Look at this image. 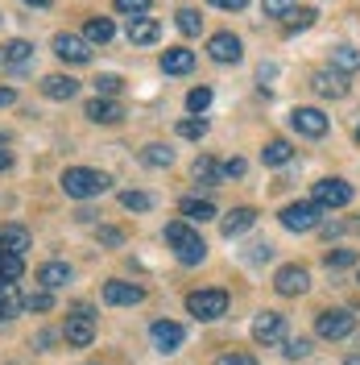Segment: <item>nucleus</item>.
I'll use <instances>...</instances> for the list:
<instances>
[{"mask_svg": "<svg viewBox=\"0 0 360 365\" xmlns=\"http://www.w3.org/2000/svg\"><path fill=\"white\" fill-rule=\"evenodd\" d=\"M195 179H199L203 187H216V182H220V162L207 158V154H203V158H195Z\"/></svg>", "mask_w": 360, "mask_h": 365, "instance_id": "cd10ccee", "label": "nucleus"}, {"mask_svg": "<svg viewBox=\"0 0 360 365\" xmlns=\"http://www.w3.org/2000/svg\"><path fill=\"white\" fill-rule=\"evenodd\" d=\"M207 54H211L216 63H240V58H245V46H240V38H236V34L220 29V34H211Z\"/></svg>", "mask_w": 360, "mask_h": 365, "instance_id": "9d476101", "label": "nucleus"}, {"mask_svg": "<svg viewBox=\"0 0 360 365\" xmlns=\"http://www.w3.org/2000/svg\"><path fill=\"white\" fill-rule=\"evenodd\" d=\"M112 21L108 17H91L88 25H83V38H88V46H104V42H112Z\"/></svg>", "mask_w": 360, "mask_h": 365, "instance_id": "393cba45", "label": "nucleus"}, {"mask_svg": "<svg viewBox=\"0 0 360 365\" xmlns=\"http://www.w3.org/2000/svg\"><path fill=\"white\" fill-rule=\"evenodd\" d=\"M179 29L186 34V38H195V34L203 29V17L195 13V9H179Z\"/></svg>", "mask_w": 360, "mask_h": 365, "instance_id": "72a5a7b5", "label": "nucleus"}, {"mask_svg": "<svg viewBox=\"0 0 360 365\" xmlns=\"http://www.w3.org/2000/svg\"><path fill=\"white\" fill-rule=\"evenodd\" d=\"M141 299H145V287H137V282H125V278L104 282V303H112V307H137Z\"/></svg>", "mask_w": 360, "mask_h": 365, "instance_id": "9b49d317", "label": "nucleus"}, {"mask_svg": "<svg viewBox=\"0 0 360 365\" xmlns=\"http://www.w3.org/2000/svg\"><path fill=\"white\" fill-rule=\"evenodd\" d=\"M286 336V319L277 316V312H261V316L253 319V341L257 344H277Z\"/></svg>", "mask_w": 360, "mask_h": 365, "instance_id": "ddd939ff", "label": "nucleus"}, {"mask_svg": "<svg viewBox=\"0 0 360 365\" xmlns=\"http://www.w3.org/2000/svg\"><path fill=\"white\" fill-rule=\"evenodd\" d=\"M186 312L195 319H220L228 312V291H191L186 295Z\"/></svg>", "mask_w": 360, "mask_h": 365, "instance_id": "20e7f679", "label": "nucleus"}, {"mask_svg": "<svg viewBox=\"0 0 360 365\" xmlns=\"http://www.w3.org/2000/svg\"><path fill=\"white\" fill-rule=\"evenodd\" d=\"M311 88H315L319 96H327V100H344V96H348V79H344L339 71H315V75H311Z\"/></svg>", "mask_w": 360, "mask_h": 365, "instance_id": "f3484780", "label": "nucleus"}, {"mask_svg": "<svg viewBox=\"0 0 360 365\" xmlns=\"http://www.w3.org/2000/svg\"><path fill=\"white\" fill-rule=\"evenodd\" d=\"M108 187H112V179L104 170H91V166H70L67 175H63V191H67L70 200H95Z\"/></svg>", "mask_w": 360, "mask_h": 365, "instance_id": "f03ea898", "label": "nucleus"}, {"mask_svg": "<svg viewBox=\"0 0 360 365\" xmlns=\"http://www.w3.org/2000/svg\"><path fill=\"white\" fill-rule=\"evenodd\" d=\"M191 67H195V50H186V46H170L162 54V71L166 75H186Z\"/></svg>", "mask_w": 360, "mask_h": 365, "instance_id": "aec40b11", "label": "nucleus"}, {"mask_svg": "<svg viewBox=\"0 0 360 365\" xmlns=\"http://www.w3.org/2000/svg\"><path fill=\"white\" fill-rule=\"evenodd\" d=\"M25 307H29V312H50V307H54V295H50V291H29V295H25Z\"/></svg>", "mask_w": 360, "mask_h": 365, "instance_id": "4c0bfd02", "label": "nucleus"}, {"mask_svg": "<svg viewBox=\"0 0 360 365\" xmlns=\"http://www.w3.org/2000/svg\"><path fill=\"white\" fill-rule=\"evenodd\" d=\"M352 328H356L352 312H319V319H315V332L323 341H344Z\"/></svg>", "mask_w": 360, "mask_h": 365, "instance_id": "0eeeda50", "label": "nucleus"}, {"mask_svg": "<svg viewBox=\"0 0 360 365\" xmlns=\"http://www.w3.org/2000/svg\"><path fill=\"white\" fill-rule=\"evenodd\" d=\"M120 88H125V79H120V75H100V79H95V91H100V96H108V100H112Z\"/></svg>", "mask_w": 360, "mask_h": 365, "instance_id": "a19ab883", "label": "nucleus"}, {"mask_svg": "<svg viewBox=\"0 0 360 365\" xmlns=\"http://www.w3.org/2000/svg\"><path fill=\"white\" fill-rule=\"evenodd\" d=\"M38 282H42V291H58V287H67L70 282V266L67 262H46L42 270H38Z\"/></svg>", "mask_w": 360, "mask_h": 365, "instance_id": "412c9836", "label": "nucleus"}, {"mask_svg": "<svg viewBox=\"0 0 360 365\" xmlns=\"http://www.w3.org/2000/svg\"><path fill=\"white\" fill-rule=\"evenodd\" d=\"M307 287H311V274H307V266H282V270L273 274V291L277 295H307Z\"/></svg>", "mask_w": 360, "mask_h": 365, "instance_id": "6e6552de", "label": "nucleus"}, {"mask_svg": "<svg viewBox=\"0 0 360 365\" xmlns=\"http://www.w3.org/2000/svg\"><path fill=\"white\" fill-rule=\"evenodd\" d=\"M162 38L158 17H129V42L133 46H154Z\"/></svg>", "mask_w": 360, "mask_h": 365, "instance_id": "a211bd4d", "label": "nucleus"}, {"mask_svg": "<svg viewBox=\"0 0 360 365\" xmlns=\"http://www.w3.org/2000/svg\"><path fill=\"white\" fill-rule=\"evenodd\" d=\"M0 250L13 253V257H25V253L33 250L29 228H25V225H4V228H0Z\"/></svg>", "mask_w": 360, "mask_h": 365, "instance_id": "dca6fc26", "label": "nucleus"}, {"mask_svg": "<svg viewBox=\"0 0 360 365\" xmlns=\"http://www.w3.org/2000/svg\"><path fill=\"white\" fill-rule=\"evenodd\" d=\"M149 336H154V349H158V353H179L182 341H186L182 324H174V319H158V324L149 328Z\"/></svg>", "mask_w": 360, "mask_h": 365, "instance_id": "f8f14e48", "label": "nucleus"}, {"mask_svg": "<svg viewBox=\"0 0 360 365\" xmlns=\"http://www.w3.org/2000/svg\"><path fill=\"white\" fill-rule=\"evenodd\" d=\"M311 204H319L323 212H327V207H348L352 204V187L344 179H323V182H315V191H311Z\"/></svg>", "mask_w": 360, "mask_h": 365, "instance_id": "423d86ee", "label": "nucleus"}, {"mask_svg": "<svg viewBox=\"0 0 360 365\" xmlns=\"http://www.w3.org/2000/svg\"><path fill=\"white\" fill-rule=\"evenodd\" d=\"M95 237H100V245H125V232H120V228H100V232H95Z\"/></svg>", "mask_w": 360, "mask_h": 365, "instance_id": "37998d69", "label": "nucleus"}, {"mask_svg": "<svg viewBox=\"0 0 360 365\" xmlns=\"http://www.w3.org/2000/svg\"><path fill=\"white\" fill-rule=\"evenodd\" d=\"M352 262H356V253L352 250H332L327 253V270H348Z\"/></svg>", "mask_w": 360, "mask_h": 365, "instance_id": "ea45409f", "label": "nucleus"}, {"mask_svg": "<svg viewBox=\"0 0 360 365\" xmlns=\"http://www.w3.org/2000/svg\"><path fill=\"white\" fill-rule=\"evenodd\" d=\"M261 13H265V17H290L294 0H261Z\"/></svg>", "mask_w": 360, "mask_h": 365, "instance_id": "58836bf2", "label": "nucleus"}, {"mask_svg": "<svg viewBox=\"0 0 360 365\" xmlns=\"http://www.w3.org/2000/svg\"><path fill=\"white\" fill-rule=\"evenodd\" d=\"M83 113H88L95 125H120V120H125V104H120V100H108V96H95V100H88Z\"/></svg>", "mask_w": 360, "mask_h": 365, "instance_id": "4468645a", "label": "nucleus"}, {"mask_svg": "<svg viewBox=\"0 0 360 365\" xmlns=\"http://www.w3.org/2000/svg\"><path fill=\"white\" fill-rule=\"evenodd\" d=\"M0 319H9V307H4V303H0Z\"/></svg>", "mask_w": 360, "mask_h": 365, "instance_id": "8fccbe9b", "label": "nucleus"}, {"mask_svg": "<svg viewBox=\"0 0 360 365\" xmlns=\"http://www.w3.org/2000/svg\"><path fill=\"white\" fill-rule=\"evenodd\" d=\"M141 162H145V166H154V170H162V166H170V162H174V150H166V145L154 141V145H145V150H141Z\"/></svg>", "mask_w": 360, "mask_h": 365, "instance_id": "bb28decb", "label": "nucleus"}, {"mask_svg": "<svg viewBox=\"0 0 360 365\" xmlns=\"http://www.w3.org/2000/svg\"><path fill=\"white\" fill-rule=\"evenodd\" d=\"M9 166H13V154H9V150H0V170H9Z\"/></svg>", "mask_w": 360, "mask_h": 365, "instance_id": "de8ad7c7", "label": "nucleus"}, {"mask_svg": "<svg viewBox=\"0 0 360 365\" xmlns=\"http://www.w3.org/2000/svg\"><path fill=\"white\" fill-rule=\"evenodd\" d=\"M203 133H207V120H203V116H186V120H179V137H186V141H199Z\"/></svg>", "mask_w": 360, "mask_h": 365, "instance_id": "473e14b6", "label": "nucleus"}, {"mask_svg": "<svg viewBox=\"0 0 360 365\" xmlns=\"http://www.w3.org/2000/svg\"><path fill=\"white\" fill-rule=\"evenodd\" d=\"M245 175V158H228L220 162V179H240Z\"/></svg>", "mask_w": 360, "mask_h": 365, "instance_id": "79ce46f5", "label": "nucleus"}, {"mask_svg": "<svg viewBox=\"0 0 360 365\" xmlns=\"http://www.w3.org/2000/svg\"><path fill=\"white\" fill-rule=\"evenodd\" d=\"M179 212H182V220H186V225H203V220H211V216H216V207L207 204V200H182Z\"/></svg>", "mask_w": 360, "mask_h": 365, "instance_id": "b1692460", "label": "nucleus"}, {"mask_svg": "<svg viewBox=\"0 0 360 365\" xmlns=\"http://www.w3.org/2000/svg\"><path fill=\"white\" fill-rule=\"evenodd\" d=\"M344 365H360V357H348V361H344Z\"/></svg>", "mask_w": 360, "mask_h": 365, "instance_id": "3c124183", "label": "nucleus"}, {"mask_svg": "<svg viewBox=\"0 0 360 365\" xmlns=\"http://www.w3.org/2000/svg\"><path fill=\"white\" fill-rule=\"evenodd\" d=\"M120 207H129V212H149V207H154V195H145V191H120Z\"/></svg>", "mask_w": 360, "mask_h": 365, "instance_id": "2f4dec72", "label": "nucleus"}, {"mask_svg": "<svg viewBox=\"0 0 360 365\" xmlns=\"http://www.w3.org/2000/svg\"><path fill=\"white\" fill-rule=\"evenodd\" d=\"M216 365H257V361H253L248 353H220V357H216Z\"/></svg>", "mask_w": 360, "mask_h": 365, "instance_id": "c03bdc74", "label": "nucleus"}, {"mask_svg": "<svg viewBox=\"0 0 360 365\" xmlns=\"http://www.w3.org/2000/svg\"><path fill=\"white\" fill-rule=\"evenodd\" d=\"M63 336H67L70 349H88V344L95 341V316H91L88 307H79L75 316H67V324H63Z\"/></svg>", "mask_w": 360, "mask_h": 365, "instance_id": "39448f33", "label": "nucleus"}, {"mask_svg": "<svg viewBox=\"0 0 360 365\" xmlns=\"http://www.w3.org/2000/svg\"><path fill=\"white\" fill-rule=\"evenodd\" d=\"M207 104H211V88H191V96H186V108L195 116L207 113Z\"/></svg>", "mask_w": 360, "mask_h": 365, "instance_id": "f704fd0d", "label": "nucleus"}, {"mask_svg": "<svg viewBox=\"0 0 360 365\" xmlns=\"http://www.w3.org/2000/svg\"><path fill=\"white\" fill-rule=\"evenodd\" d=\"M332 63H336L339 71H360V50L356 46H336V50H332Z\"/></svg>", "mask_w": 360, "mask_h": 365, "instance_id": "c756f323", "label": "nucleus"}, {"mask_svg": "<svg viewBox=\"0 0 360 365\" xmlns=\"http://www.w3.org/2000/svg\"><path fill=\"white\" fill-rule=\"evenodd\" d=\"M257 225V212H253V207H232V212H228L224 216V237L228 241H232V237H240V232H248V228Z\"/></svg>", "mask_w": 360, "mask_h": 365, "instance_id": "4be33fe9", "label": "nucleus"}, {"mask_svg": "<svg viewBox=\"0 0 360 365\" xmlns=\"http://www.w3.org/2000/svg\"><path fill=\"white\" fill-rule=\"evenodd\" d=\"M282 228H290V232H311V228L323 225V207L311 204V200H298V204H286L282 207Z\"/></svg>", "mask_w": 360, "mask_h": 365, "instance_id": "7ed1b4c3", "label": "nucleus"}, {"mask_svg": "<svg viewBox=\"0 0 360 365\" xmlns=\"http://www.w3.org/2000/svg\"><path fill=\"white\" fill-rule=\"evenodd\" d=\"M315 9H294L290 17H286V34H302V29H311L315 25Z\"/></svg>", "mask_w": 360, "mask_h": 365, "instance_id": "7c9ffc66", "label": "nucleus"}, {"mask_svg": "<svg viewBox=\"0 0 360 365\" xmlns=\"http://www.w3.org/2000/svg\"><path fill=\"white\" fill-rule=\"evenodd\" d=\"M25 274V257H13V253L0 250V282H17Z\"/></svg>", "mask_w": 360, "mask_h": 365, "instance_id": "c85d7f7f", "label": "nucleus"}, {"mask_svg": "<svg viewBox=\"0 0 360 365\" xmlns=\"http://www.w3.org/2000/svg\"><path fill=\"white\" fill-rule=\"evenodd\" d=\"M29 58H33V46L21 42V38H17V42H9L4 50H0V63H9V67H25Z\"/></svg>", "mask_w": 360, "mask_h": 365, "instance_id": "a878e982", "label": "nucleus"}, {"mask_svg": "<svg viewBox=\"0 0 360 365\" xmlns=\"http://www.w3.org/2000/svg\"><path fill=\"white\" fill-rule=\"evenodd\" d=\"M112 4H116V13H125V17H145L154 0H112Z\"/></svg>", "mask_w": 360, "mask_h": 365, "instance_id": "c9c22d12", "label": "nucleus"}, {"mask_svg": "<svg viewBox=\"0 0 360 365\" xmlns=\"http://www.w3.org/2000/svg\"><path fill=\"white\" fill-rule=\"evenodd\" d=\"M42 96L46 100H75L79 96V79H70V75H46Z\"/></svg>", "mask_w": 360, "mask_h": 365, "instance_id": "6ab92c4d", "label": "nucleus"}, {"mask_svg": "<svg viewBox=\"0 0 360 365\" xmlns=\"http://www.w3.org/2000/svg\"><path fill=\"white\" fill-rule=\"evenodd\" d=\"M290 361H302V357H311V341L307 336H294V341H286V349H282Z\"/></svg>", "mask_w": 360, "mask_h": 365, "instance_id": "e433bc0d", "label": "nucleus"}, {"mask_svg": "<svg viewBox=\"0 0 360 365\" xmlns=\"http://www.w3.org/2000/svg\"><path fill=\"white\" fill-rule=\"evenodd\" d=\"M166 241L174 245V257H179L182 266H199L203 257H207L203 237L186 225V220H170V225H166Z\"/></svg>", "mask_w": 360, "mask_h": 365, "instance_id": "f257e3e1", "label": "nucleus"}, {"mask_svg": "<svg viewBox=\"0 0 360 365\" xmlns=\"http://www.w3.org/2000/svg\"><path fill=\"white\" fill-rule=\"evenodd\" d=\"M207 4H216V9H228V13H240L248 0H207Z\"/></svg>", "mask_w": 360, "mask_h": 365, "instance_id": "a18cd8bd", "label": "nucleus"}, {"mask_svg": "<svg viewBox=\"0 0 360 365\" xmlns=\"http://www.w3.org/2000/svg\"><path fill=\"white\" fill-rule=\"evenodd\" d=\"M54 54H58L63 63H75V67L91 63V46H88V38H79V34H54Z\"/></svg>", "mask_w": 360, "mask_h": 365, "instance_id": "1a4fd4ad", "label": "nucleus"}, {"mask_svg": "<svg viewBox=\"0 0 360 365\" xmlns=\"http://www.w3.org/2000/svg\"><path fill=\"white\" fill-rule=\"evenodd\" d=\"M290 158H294V145L286 137H273V141H265V150H261V162L265 166H286Z\"/></svg>", "mask_w": 360, "mask_h": 365, "instance_id": "5701e85b", "label": "nucleus"}, {"mask_svg": "<svg viewBox=\"0 0 360 365\" xmlns=\"http://www.w3.org/2000/svg\"><path fill=\"white\" fill-rule=\"evenodd\" d=\"M25 4H33V9H46V4H50V0H25Z\"/></svg>", "mask_w": 360, "mask_h": 365, "instance_id": "09e8293b", "label": "nucleus"}, {"mask_svg": "<svg viewBox=\"0 0 360 365\" xmlns=\"http://www.w3.org/2000/svg\"><path fill=\"white\" fill-rule=\"evenodd\" d=\"M9 104H17V91H13V88H0V108H9Z\"/></svg>", "mask_w": 360, "mask_h": 365, "instance_id": "49530a36", "label": "nucleus"}, {"mask_svg": "<svg viewBox=\"0 0 360 365\" xmlns=\"http://www.w3.org/2000/svg\"><path fill=\"white\" fill-rule=\"evenodd\" d=\"M290 125H294V133H302V137H323L327 133V116L319 113V108H294Z\"/></svg>", "mask_w": 360, "mask_h": 365, "instance_id": "2eb2a0df", "label": "nucleus"}]
</instances>
